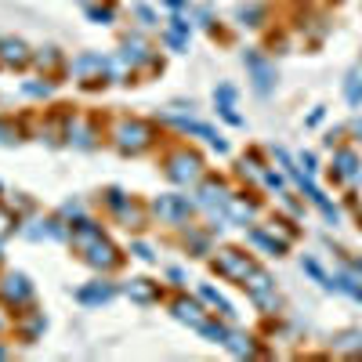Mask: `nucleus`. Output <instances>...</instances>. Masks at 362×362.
Instances as JSON below:
<instances>
[{
	"instance_id": "1",
	"label": "nucleus",
	"mask_w": 362,
	"mask_h": 362,
	"mask_svg": "<svg viewBox=\"0 0 362 362\" xmlns=\"http://www.w3.org/2000/svg\"><path fill=\"white\" fill-rule=\"evenodd\" d=\"M243 66H247V73H250V80H254L257 95H268V90L276 87V66H272L261 51L247 47V51H243Z\"/></svg>"
},
{
	"instance_id": "2",
	"label": "nucleus",
	"mask_w": 362,
	"mask_h": 362,
	"mask_svg": "<svg viewBox=\"0 0 362 362\" xmlns=\"http://www.w3.org/2000/svg\"><path fill=\"white\" fill-rule=\"evenodd\" d=\"M0 62L4 66H25V62H33V54H29V47L22 40H0Z\"/></svg>"
},
{
	"instance_id": "3",
	"label": "nucleus",
	"mask_w": 362,
	"mask_h": 362,
	"mask_svg": "<svg viewBox=\"0 0 362 362\" xmlns=\"http://www.w3.org/2000/svg\"><path fill=\"white\" fill-rule=\"evenodd\" d=\"M235 18H239V25L257 29V25H264L268 8H264V4H257V0H250V4H239V8H235Z\"/></svg>"
},
{
	"instance_id": "4",
	"label": "nucleus",
	"mask_w": 362,
	"mask_h": 362,
	"mask_svg": "<svg viewBox=\"0 0 362 362\" xmlns=\"http://www.w3.org/2000/svg\"><path fill=\"white\" fill-rule=\"evenodd\" d=\"M87 18H90V22H98V25H109V22L116 18V8L109 4V0H105V4H102V0H95V4L87 8Z\"/></svg>"
},
{
	"instance_id": "5",
	"label": "nucleus",
	"mask_w": 362,
	"mask_h": 362,
	"mask_svg": "<svg viewBox=\"0 0 362 362\" xmlns=\"http://www.w3.org/2000/svg\"><path fill=\"white\" fill-rule=\"evenodd\" d=\"M33 62L40 69H58V66H62V54H58V47H44V51L33 54Z\"/></svg>"
},
{
	"instance_id": "6",
	"label": "nucleus",
	"mask_w": 362,
	"mask_h": 362,
	"mask_svg": "<svg viewBox=\"0 0 362 362\" xmlns=\"http://www.w3.org/2000/svg\"><path fill=\"white\" fill-rule=\"evenodd\" d=\"M344 95H348V102H351V105H362V76H358V73H351V76H348Z\"/></svg>"
},
{
	"instance_id": "7",
	"label": "nucleus",
	"mask_w": 362,
	"mask_h": 362,
	"mask_svg": "<svg viewBox=\"0 0 362 362\" xmlns=\"http://www.w3.org/2000/svg\"><path fill=\"white\" fill-rule=\"evenodd\" d=\"M163 44L170 47V51H189V37H181V33H174V29H163Z\"/></svg>"
},
{
	"instance_id": "8",
	"label": "nucleus",
	"mask_w": 362,
	"mask_h": 362,
	"mask_svg": "<svg viewBox=\"0 0 362 362\" xmlns=\"http://www.w3.org/2000/svg\"><path fill=\"white\" fill-rule=\"evenodd\" d=\"M337 167H341L344 177H351V174H355V156H351V153H341V156H337Z\"/></svg>"
},
{
	"instance_id": "9",
	"label": "nucleus",
	"mask_w": 362,
	"mask_h": 362,
	"mask_svg": "<svg viewBox=\"0 0 362 362\" xmlns=\"http://www.w3.org/2000/svg\"><path fill=\"white\" fill-rule=\"evenodd\" d=\"M134 15L141 18V25H156V11H153V8H145V4H138V8H134Z\"/></svg>"
},
{
	"instance_id": "10",
	"label": "nucleus",
	"mask_w": 362,
	"mask_h": 362,
	"mask_svg": "<svg viewBox=\"0 0 362 362\" xmlns=\"http://www.w3.org/2000/svg\"><path fill=\"white\" fill-rule=\"evenodd\" d=\"M47 90H51V83H40V80H29L25 83V95H37L40 98V95H47Z\"/></svg>"
},
{
	"instance_id": "11",
	"label": "nucleus",
	"mask_w": 362,
	"mask_h": 362,
	"mask_svg": "<svg viewBox=\"0 0 362 362\" xmlns=\"http://www.w3.org/2000/svg\"><path fill=\"white\" fill-rule=\"evenodd\" d=\"M170 11H189V0H163Z\"/></svg>"
},
{
	"instance_id": "12",
	"label": "nucleus",
	"mask_w": 362,
	"mask_h": 362,
	"mask_svg": "<svg viewBox=\"0 0 362 362\" xmlns=\"http://www.w3.org/2000/svg\"><path fill=\"white\" fill-rule=\"evenodd\" d=\"M355 134H358V138H362V119H358V124H355Z\"/></svg>"
}]
</instances>
